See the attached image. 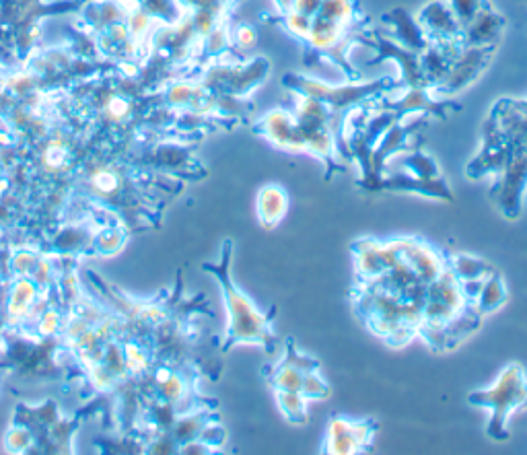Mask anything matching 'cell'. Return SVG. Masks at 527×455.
I'll return each mask as SVG.
<instances>
[{
    "instance_id": "obj_10",
    "label": "cell",
    "mask_w": 527,
    "mask_h": 455,
    "mask_svg": "<svg viewBox=\"0 0 527 455\" xmlns=\"http://www.w3.org/2000/svg\"><path fill=\"white\" fill-rule=\"evenodd\" d=\"M276 402L280 412L285 414L287 420L295 425H303L307 420V398L301 392H289V390H276Z\"/></svg>"
},
{
    "instance_id": "obj_1",
    "label": "cell",
    "mask_w": 527,
    "mask_h": 455,
    "mask_svg": "<svg viewBox=\"0 0 527 455\" xmlns=\"http://www.w3.org/2000/svg\"><path fill=\"white\" fill-rule=\"evenodd\" d=\"M229 245L225 250L223 262L215 266H206V270L215 272L221 280L227 311H229V328H227V346L233 344H260L264 350L274 348V332L270 326V315L262 313L256 303L245 295L231 278L229 270Z\"/></svg>"
},
{
    "instance_id": "obj_7",
    "label": "cell",
    "mask_w": 527,
    "mask_h": 455,
    "mask_svg": "<svg viewBox=\"0 0 527 455\" xmlns=\"http://www.w3.org/2000/svg\"><path fill=\"white\" fill-rule=\"evenodd\" d=\"M381 248H383V241H375V239H363L355 245L357 270L365 283H371V280L385 274Z\"/></svg>"
},
{
    "instance_id": "obj_2",
    "label": "cell",
    "mask_w": 527,
    "mask_h": 455,
    "mask_svg": "<svg viewBox=\"0 0 527 455\" xmlns=\"http://www.w3.org/2000/svg\"><path fill=\"white\" fill-rule=\"evenodd\" d=\"M470 402L493 412L490 414V423H488L490 437H495L497 441L507 439L509 418L517 410L527 408V377H525L523 367L509 365L499 375L493 388L472 394Z\"/></svg>"
},
{
    "instance_id": "obj_5",
    "label": "cell",
    "mask_w": 527,
    "mask_h": 455,
    "mask_svg": "<svg viewBox=\"0 0 527 455\" xmlns=\"http://www.w3.org/2000/svg\"><path fill=\"white\" fill-rule=\"evenodd\" d=\"M264 136L274 147L287 153H305V138L301 126L287 112H274L266 116Z\"/></svg>"
},
{
    "instance_id": "obj_4",
    "label": "cell",
    "mask_w": 527,
    "mask_h": 455,
    "mask_svg": "<svg viewBox=\"0 0 527 455\" xmlns=\"http://www.w3.org/2000/svg\"><path fill=\"white\" fill-rule=\"evenodd\" d=\"M396 241H398L402 258L414 270V274L420 283L429 285L443 270H447V262L443 260V256L435 248H431V245H427L425 241L414 239V237L396 239Z\"/></svg>"
},
{
    "instance_id": "obj_8",
    "label": "cell",
    "mask_w": 527,
    "mask_h": 455,
    "mask_svg": "<svg viewBox=\"0 0 527 455\" xmlns=\"http://www.w3.org/2000/svg\"><path fill=\"white\" fill-rule=\"evenodd\" d=\"M507 301V289H505V280L499 274H488L484 278V283L476 295V299L472 301L474 307L484 315L488 311H495L499 309L503 303Z\"/></svg>"
},
{
    "instance_id": "obj_9",
    "label": "cell",
    "mask_w": 527,
    "mask_h": 455,
    "mask_svg": "<svg viewBox=\"0 0 527 455\" xmlns=\"http://www.w3.org/2000/svg\"><path fill=\"white\" fill-rule=\"evenodd\" d=\"M447 268L455 274L460 283H470V280H482L488 274H493L490 266L482 260L470 258V256H455L451 262H447Z\"/></svg>"
},
{
    "instance_id": "obj_3",
    "label": "cell",
    "mask_w": 527,
    "mask_h": 455,
    "mask_svg": "<svg viewBox=\"0 0 527 455\" xmlns=\"http://www.w3.org/2000/svg\"><path fill=\"white\" fill-rule=\"evenodd\" d=\"M373 425L361 423V420H350V418H334L328 427V439H326V451L348 455L357 453L373 441Z\"/></svg>"
},
{
    "instance_id": "obj_6",
    "label": "cell",
    "mask_w": 527,
    "mask_h": 455,
    "mask_svg": "<svg viewBox=\"0 0 527 455\" xmlns=\"http://www.w3.org/2000/svg\"><path fill=\"white\" fill-rule=\"evenodd\" d=\"M289 210V194L278 184H268L258 194V219L262 227L274 229Z\"/></svg>"
},
{
    "instance_id": "obj_12",
    "label": "cell",
    "mask_w": 527,
    "mask_h": 455,
    "mask_svg": "<svg viewBox=\"0 0 527 455\" xmlns=\"http://www.w3.org/2000/svg\"><path fill=\"white\" fill-rule=\"evenodd\" d=\"M301 394H303L309 402L326 400V398H330L332 388H330V383L320 375V369H318V371H311V373L305 375L303 385H301Z\"/></svg>"
},
{
    "instance_id": "obj_11",
    "label": "cell",
    "mask_w": 527,
    "mask_h": 455,
    "mask_svg": "<svg viewBox=\"0 0 527 455\" xmlns=\"http://www.w3.org/2000/svg\"><path fill=\"white\" fill-rule=\"evenodd\" d=\"M307 373L299 371L297 367L278 361L270 375V385L274 390H289V392H301V385Z\"/></svg>"
}]
</instances>
